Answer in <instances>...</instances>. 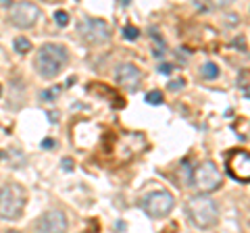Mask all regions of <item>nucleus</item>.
I'll use <instances>...</instances> for the list:
<instances>
[{
  "label": "nucleus",
  "mask_w": 250,
  "mask_h": 233,
  "mask_svg": "<svg viewBox=\"0 0 250 233\" xmlns=\"http://www.w3.org/2000/svg\"><path fill=\"white\" fill-rule=\"evenodd\" d=\"M186 214L192 225L198 229H210L219 223V206L207 194H200L196 198H190L186 204Z\"/></svg>",
  "instance_id": "1"
},
{
  "label": "nucleus",
  "mask_w": 250,
  "mask_h": 233,
  "mask_svg": "<svg viewBox=\"0 0 250 233\" xmlns=\"http://www.w3.org/2000/svg\"><path fill=\"white\" fill-rule=\"evenodd\" d=\"M69 63V52L61 44H44L36 54V69L42 77H57Z\"/></svg>",
  "instance_id": "2"
},
{
  "label": "nucleus",
  "mask_w": 250,
  "mask_h": 233,
  "mask_svg": "<svg viewBox=\"0 0 250 233\" xmlns=\"http://www.w3.org/2000/svg\"><path fill=\"white\" fill-rule=\"evenodd\" d=\"M27 204V192L19 183H6L0 188V219L19 221Z\"/></svg>",
  "instance_id": "3"
},
{
  "label": "nucleus",
  "mask_w": 250,
  "mask_h": 233,
  "mask_svg": "<svg viewBox=\"0 0 250 233\" xmlns=\"http://www.w3.org/2000/svg\"><path fill=\"white\" fill-rule=\"evenodd\" d=\"M221 183H223L221 171H219L215 162H210V160L200 162V165L194 169V173H192V185H194V190H196L198 194L215 192V190L221 188Z\"/></svg>",
  "instance_id": "4"
},
{
  "label": "nucleus",
  "mask_w": 250,
  "mask_h": 233,
  "mask_svg": "<svg viewBox=\"0 0 250 233\" xmlns=\"http://www.w3.org/2000/svg\"><path fill=\"white\" fill-rule=\"evenodd\" d=\"M173 204H175V198H173V194H171L169 190L150 192L142 200V208H144V213L150 216V219H165V216L171 213Z\"/></svg>",
  "instance_id": "5"
},
{
  "label": "nucleus",
  "mask_w": 250,
  "mask_h": 233,
  "mask_svg": "<svg viewBox=\"0 0 250 233\" xmlns=\"http://www.w3.org/2000/svg\"><path fill=\"white\" fill-rule=\"evenodd\" d=\"M225 167H228V173L238 179L242 183L250 181V152L242 150V148H233L228 152L225 156Z\"/></svg>",
  "instance_id": "6"
},
{
  "label": "nucleus",
  "mask_w": 250,
  "mask_h": 233,
  "mask_svg": "<svg viewBox=\"0 0 250 233\" xmlns=\"http://www.w3.org/2000/svg\"><path fill=\"white\" fill-rule=\"evenodd\" d=\"M38 19H40V9L34 2H15L9 11V21L19 29H29L34 27Z\"/></svg>",
  "instance_id": "7"
},
{
  "label": "nucleus",
  "mask_w": 250,
  "mask_h": 233,
  "mask_svg": "<svg viewBox=\"0 0 250 233\" xmlns=\"http://www.w3.org/2000/svg\"><path fill=\"white\" fill-rule=\"evenodd\" d=\"M80 34L88 44H104L111 38V29L108 23L96 17H85L80 23Z\"/></svg>",
  "instance_id": "8"
},
{
  "label": "nucleus",
  "mask_w": 250,
  "mask_h": 233,
  "mask_svg": "<svg viewBox=\"0 0 250 233\" xmlns=\"http://www.w3.org/2000/svg\"><path fill=\"white\" fill-rule=\"evenodd\" d=\"M117 81L127 92H136L140 88V83H142V71L131 63H123L117 69Z\"/></svg>",
  "instance_id": "9"
},
{
  "label": "nucleus",
  "mask_w": 250,
  "mask_h": 233,
  "mask_svg": "<svg viewBox=\"0 0 250 233\" xmlns=\"http://www.w3.org/2000/svg\"><path fill=\"white\" fill-rule=\"evenodd\" d=\"M36 227L46 233H59L67 229V219L61 211H48L40 221L36 223Z\"/></svg>",
  "instance_id": "10"
},
{
  "label": "nucleus",
  "mask_w": 250,
  "mask_h": 233,
  "mask_svg": "<svg viewBox=\"0 0 250 233\" xmlns=\"http://www.w3.org/2000/svg\"><path fill=\"white\" fill-rule=\"evenodd\" d=\"M200 73H202L205 79H217V77H219V67L215 63H205V65H202Z\"/></svg>",
  "instance_id": "11"
},
{
  "label": "nucleus",
  "mask_w": 250,
  "mask_h": 233,
  "mask_svg": "<svg viewBox=\"0 0 250 233\" xmlns=\"http://www.w3.org/2000/svg\"><path fill=\"white\" fill-rule=\"evenodd\" d=\"M13 48H15V52L25 54V52H29V50H31V42L27 40V38H15Z\"/></svg>",
  "instance_id": "12"
},
{
  "label": "nucleus",
  "mask_w": 250,
  "mask_h": 233,
  "mask_svg": "<svg viewBox=\"0 0 250 233\" xmlns=\"http://www.w3.org/2000/svg\"><path fill=\"white\" fill-rule=\"evenodd\" d=\"M146 102L148 104H163V94L159 90H152L146 94Z\"/></svg>",
  "instance_id": "13"
},
{
  "label": "nucleus",
  "mask_w": 250,
  "mask_h": 233,
  "mask_svg": "<svg viewBox=\"0 0 250 233\" xmlns=\"http://www.w3.org/2000/svg\"><path fill=\"white\" fill-rule=\"evenodd\" d=\"M54 21H57L59 27H67L69 25V15L65 11H57L54 13Z\"/></svg>",
  "instance_id": "14"
},
{
  "label": "nucleus",
  "mask_w": 250,
  "mask_h": 233,
  "mask_svg": "<svg viewBox=\"0 0 250 233\" xmlns=\"http://www.w3.org/2000/svg\"><path fill=\"white\" fill-rule=\"evenodd\" d=\"M61 94V90L59 88H50V90H46L42 92V100H46V102H52V100H57Z\"/></svg>",
  "instance_id": "15"
},
{
  "label": "nucleus",
  "mask_w": 250,
  "mask_h": 233,
  "mask_svg": "<svg viewBox=\"0 0 250 233\" xmlns=\"http://www.w3.org/2000/svg\"><path fill=\"white\" fill-rule=\"evenodd\" d=\"M140 36V32L134 27V25H127V27H123V38H127V40H136V38Z\"/></svg>",
  "instance_id": "16"
},
{
  "label": "nucleus",
  "mask_w": 250,
  "mask_h": 233,
  "mask_svg": "<svg viewBox=\"0 0 250 233\" xmlns=\"http://www.w3.org/2000/svg\"><path fill=\"white\" fill-rule=\"evenodd\" d=\"M236 0H210V4H215V6H219V9H223V6H229V4H233Z\"/></svg>",
  "instance_id": "17"
},
{
  "label": "nucleus",
  "mask_w": 250,
  "mask_h": 233,
  "mask_svg": "<svg viewBox=\"0 0 250 233\" xmlns=\"http://www.w3.org/2000/svg\"><path fill=\"white\" fill-rule=\"evenodd\" d=\"M179 88H184V79H177V81H171V83H169V90H171V92H175V90H179Z\"/></svg>",
  "instance_id": "18"
},
{
  "label": "nucleus",
  "mask_w": 250,
  "mask_h": 233,
  "mask_svg": "<svg viewBox=\"0 0 250 233\" xmlns=\"http://www.w3.org/2000/svg\"><path fill=\"white\" fill-rule=\"evenodd\" d=\"M171 69H173V65H169V63H163V65L159 67V71H161V73H169Z\"/></svg>",
  "instance_id": "19"
},
{
  "label": "nucleus",
  "mask_w": 250,
  "mask_h": 233,
  "mask_svg": "<svg viewBox=\"0 0 250 233\" xmlns=\"http://www.w3.org/2000/svg\"><path fill=\"white\" fill-rule=\"evenodd\" d=\"M71 167H73L71 158H65V160H62V169H65V171H71Z\"/></svg>",
  "instance_id": "20"
},
{
  "label": "nucleus",
  "mask_w": 250,
  "mask_h": 233,
  "mask_svg": "<svg viewBox=\"0 0 250 233\" xmlns=\"http://www.w3.org/2000/svg\"><path fill=\"white\" fill-rule=\"evenodd\" d=\"M42 146H44V148H52V146H54V142H52V139H44V142H42Z\"/></svg>",
  "instance_id": "21"
},
{
  "label": "nucleus",
  "mask_w": 250,
  "mask_h": 233,
  "mask_svg": "<svg viewBox=\"0 0 250 233\" xmlns=\"http://www.w3.org/2000/svg\"><path fill=\"white\" fill-rule=\"evenodd\" d=\"M4 156H6V154H4V152H0V160H2Z\"/></svg>",
  "instance_id": "22"
},
{
  "label": "nucleus",
  "mask_w": 250,
  "mask_h": 233,
  "mask_svg": "<svg viewBox=\"0 0 250 233\" xmlns=\"http://www.w3.org/2000/svg\"><path fill=\"white\" fill-rule=\"evenodd\" d=\"M246 96H248V98H250V88H248V90H246Z\"/></svg>",
  "instance_id": "23"
},
{
  "label": "nucleus",
  "mask_w": 250,
  "mask_h": 233,
  "mask_svg": "<svg viewBox=\"0 0 250 233\" xmlns=\"http://www.w3.org/2000/svg\"><path fill=\"white\" fill-rule=\"evenodd\" d=\"M0 94H2V90H0Z\"/></svg>",
  "instance_id": "24"
}]
</instances>
